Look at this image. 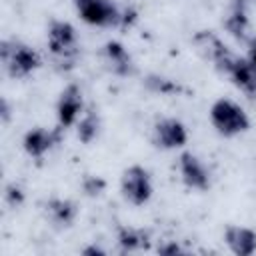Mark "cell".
<instances>
[{
	"mask_svg": "<svg viewBox=\"0 0 256 256\" xmlns=\"http://www.w3.org/2000/svg\"><path fill=\"white\" fill-rule=\"evenodd\" d=\"M156 252L158 254H164V256H170V254H182L184 250H182V246L178 242H164V244L158 246Z\"/></svg>",
	"mask_w": 256,
	"mask_h": 256,
	"instance_id": "21",
	"label": "cell"
},
{
	"mask_svg": "<svg viewBox=\"0 0 256 256\" xmlns=\"http://www.w3.org/2000/svg\"><path fill=\"white\" fill-rule=\"evenodd\" d=\"M192 46H194V52L204 62H210L220 74H226L228 66L236 58V54H232V50L210 30H198L192 36Z\"/></svg>",
	"mask_w": 256,
	"mask_h": 256,
	"instance_id": "4",
	"label": "cell"
},
{
	"mask_svg": "<svg viewBox=\"0 0 256 256\" xmlns=\"http://www.w3.org/2000/svg\"><path fill=\"white\" fill-rule=\"evenodd\" d=\"M144 86L146 90L154 92V94H160V96H170V94H178L180 92V86L166 78V76H160V74H148L144 78Z\"/></svg>",
	"mask_w": 256,
	"mask_h": 256,
	"instance_id": "18",
	"label": "cell"
},
{
	"mask_svg": "<svg viewBox=\"0 0 256 256\" xmlns=\"http://www.w3.org/2000/svg\"><path fill=\"white\" fill-rule=\"evenodd\" d=\"M80 188H82V192L86 196L96 198L106 190V180L102 176H96V174H86L82 178V182H80Z\"/></svg>",
	"mask_w": 256,
	"mask_h": 256,
	"instance_id": "19",
	"label": "cell"
},
{
	"mask_svg": "<svg viewBox=\"0 0 256 256\" xmlns=\"http://www.w3.org/2000/svg\"><path fill=\"white\" fill-rule=\"evenodd\" d=\"M224 76H228L232 80V84L236 88H240L246 96H250V98L256 96V68L246 60V56L244 58L236 56Z\"/></svg>",
	"mask_w": 256,
	"mask_h": 256,
	"instance_id": "15",
	"label": "cell"
},
{
	"mask_svg": "<svg viewBox=\"0 0 256 256\" xmlns=\"http://www.w3.org/2000/svg\"><path fill=\"white\" fill-rule=\"evenodd\" d=\"M48 52L52 56V62L58 70L68 72L76 66L78 54H80V42L76 28L66 20H50L48 24Z\"/></svg>",
	"mask_w": 256,
	"mask_h": 256,
	"instance_id": "1",
	"label": "cell"
},
{
	"mask_svg": "<svg viewBox=\"0 0 256 256\" xmlns=\"http://www.w3.org/2000/svg\"><path fill=\"white\" fill-rule=\"evenodd\" d=\"M0 60H2L4 72L14 80L32 76L42 64L40 54L32 46L14 38H6L0 42Z\"/></svg>",
	"mask_w": 256,
	"mask_h": 256,
	"instance_id": "2",
	"label": "cell"
},
{
	"mask_svg": "<svg viewBox=\"0 0 256 256\" xmlns=\"http://www.w3.org/2000/svg\"><path fill=\"white\" fill-rule=\"evenodd\" d=\"M100 132V114L94 108H88L76 122V136L82 144H90L96 140Z\"/></svg>",
	"mask_w": 256,
	"mask_h": 256,
	"instance_id": "17",
	"label": "cell"
},
{
	"mask_svg": "<svg viewBox=\"0 0 256 256\" xmlns=\"http://www.w3.org/2000/svg\"><path fill=\"white\" fill-rule=\"evenodd\" d=\"M120 192H122V198L132 206L148 204L154 192L150 172L140 164L128 166L120 176Z\"/></svg>",
	"mask_w": 256,
	"mask_h": 256,
	"instance_id": "5",
	"label": "cell"
},
{
	"mask_svg": "<svg viewBox=\"0 0 256 256\" xmlns=\"http://www.w3.org/2000/svg\"><path fill=\"white\" fill-rule=\"evenodd\" d=\"M178 170H180V178L184 186L190 190L206 192L212 184V174L208 166L192 152H182L178 156Z\"/></svg>",
	"mask_w": 256,
	"mask_h": 256,
	"instance_id": "7",
	"label": "cell"
},
{
	"mask_svg": "<svg viewBox=\"0 0 256 256\" xmlns=\"http://www.w3.org/2000/svg\"><path fill=\"white\" fill-rule=\"evenodd\" d=\"M224 242L236 256H252L256 252V230L240 224H230L224 230Z\"/></svg>",
	"mask_w": 256,
	"mask_h": 256,
	"instance_id": "14",
	"label": "cell"
},
{
	"mask_svg": "<svg viewBox=\"0 0 256 256\" xmlns=\"http://www.w3.org/2000/svg\"><path fill=\"white\" fill-rule=\"evenodd\" d=\"M4 202L10 206V208H18L24 204V190L20 184L16 182H10L6 188H4Z\"/></svg>",
	"mask_w": 256,
	"mask_h": 256,
	"instance_id": "20",
	"label": "cell"
},
{
	"mask_svg": "<svg viewBox=\"0 0 256 256\" xmlns=\"http://www.w3.org/2000/svg\"><path fill=\"white\" fill-rule=\"evenodd\" d=\"M246 46H248V52H246V60L256 68V36H252L248 42H246Z\"/></svg>",
	"mask_w": 256,
	"mask_h": 256,
	"instance_id": "22",
	"label": "cell"
},
{
	"mask_svg": "<svg viewBox=\"0 0 256 256\" xmlns=\"http://www.w3.org/2000/svg\"><path fill=\"white\" fill-rule=\"evenodd\" d=\"M78 16L98 28H118L122 26V8L112 0H74Z\"/></svg>",
	"mask_w": 256,
	"mask_h": 256,
	"instance_id": "6",
	"label": "cell"
},
{
	"mask_svg": "<svg viewBox=\"0 0 256 256\" xmlns=\"http://www.w3.org/2000/svg\"><path fill=\"white\" fill-rule=\"evenodd\" d=\"M152 140L162 150H176L188 142V130L178 118H160L154 124Z\"/></svg>",
	"mask_w": 256,
	"mask_h": 256,
	"instance_id": "11",
	"label": "cell"
},
{
	"mask_svg": "<svg viewBox=\"0 0 256 256\" xmlns=\"http://www.w3.org/2000/svg\"><path fill=\"white\" fill-rule=\"evenodd\" d=\"M248 2L250 0H232L230 10L224 18V28L226 32L240 40V42H248L252 38L250 34V20H248Z\"/></svg>",
	"mask_w": 256,
	"mask_h": 256,
	"instance_id": "13",
	"label": "cell"
},
{
	"mask_svg": "<svg viewBox=\"0 0 256 256\" xmlns=\"http://www.w3.org/2000/svg\"><path fill=\"white\" fill-rule=\"evenodd\" d=\"M210 122L220 136L232 138L250 128V118L240 104L230 98H218L210 106Z\"/></svg>",
	"mask_w": 256,
	"mask_h": 256,
	"instance_id": "3",
	"label": "cell"
},
{
	"mask_svg": "<svg viewBox=\"0 0 256 256\" xmlns=\"http://www.w3.org/2000/svg\"><path fill=\"white\" fill-rule=\"evenodd\" d=\"M100 60H102L104 68L108 72H112L114 76L126 78V76L134 74V60H132L128 48L118 40L104 42V46L100 48Z\"/></svg>",
	"mask_w": 256,
	"mask_h": 256,
	"instance_id": "10",
	"label": "cell"
},
{
	"mask_svg": "<svg viewBox=\"0 0 256 256\" xmlns=\"http://www.w3.org/2000/svg\"><path fill=\"white\" fill-rule=\"evenodd\" d=\"M84 112V98H82V88L76 82H70L58 96L56 102V118H58V126L62 130L74 126L80 118V114Z\"/></svg>",
	"mask_w": 256,
	"mask_h": 256,
	"instance_id": "8",
	"label": "cell"
},
{
	"mask_svg": "<svg viewBox=\"0 0 256 256\" xmlns=\"http://www.w3.org/2000/svg\"><path fill=\"white\" fill-rule=\"evenodd\" d=\"M82 254H86V256H104V254H106V250H104V248H100V246H96V244H90V246L82 248Z\"/></svg>",
	"mask_w": 256,
	"mask_h": 256,
	"instance_id": "23",
	"label": "cell"
},
{
	"mask_svg": "<svg viewBox=\"0 0 256 256\" xmlns=\"http://www.w3.org/2000/svg\"><path fill=\"white\" fill-rule=\"evenodd\" d=\"M116 242L120 252H140L150 248V234L144 228H134V226H118L116 230Z\"/></svg>",
	"mask_w": 256,
	"mask_h": 256,
	"instance_id": "16",
	"label": "cell"
},
{
	"mask_svg": "<svg viewBox=\"0 0 256 256\" xmlns=\"http://www.w3.org/2000/svg\"><path fill=\"white\" fill-rule=\"evenodd\" d=\"M0 114H2V122H8V118H10V106H8L6 98H2V102H0Z\"/></svg>",
	"mask_w": 256,
	"mask_h": 256,
	"instance_id": "24",
	"label": "cell"
},
{
	"mask_svg": "<svg viewBox=\"0 0 256 256\" xmlns=\"http://www.w3.org/2000/svg\"><path fill=\"white\" fill-rule=\"evenodd\" d=\"M60 132H62L60 126H56L54 130H48L44 126H34L24 134L22 148L30 158H42L46 152L54 148V144L60 142Z\"/></svg>",
	"mask_w": 256,
	"mask_h": 256,
	"instance_id": "12",
	"label": "cell"
},
{
	"mask_svg": "<svg viewBox=\"0 0 256 256\" xmlns=\"http://www.w3.org/2000/svg\"><path fill=\"white\" fill-rule=\"evenodd\" d=\"M78 204L70 198H58V196H52L48 200L42 202V214L46 218V222L56 228V230H66L70 228L76 218H78Z\"/></svg>",
	"mask_w": 256,
	"mask_h": 256,
	"instance_id": "9",
	"label": "cell"
}]
</instances>
